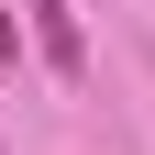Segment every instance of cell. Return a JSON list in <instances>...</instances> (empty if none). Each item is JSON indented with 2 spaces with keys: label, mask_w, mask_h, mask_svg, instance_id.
Instances as JSON below:
<instances>
[{
  "label": "cell",
  "mask_w": 155,
  "mask_h": 155,
  "mask_svg": "<svg viewBox=\"0 0 155 155\" xmlns=\"http://www.w3.org/2000/svg\"><path fill=\"white\" fill-rule=\"evenodd\" d=\"M33 33H45V67H55V78H78V67H89V33H78V11H67V0H33Z\"/></svg>",
  "instance_id": "1"
}]
</instances>
